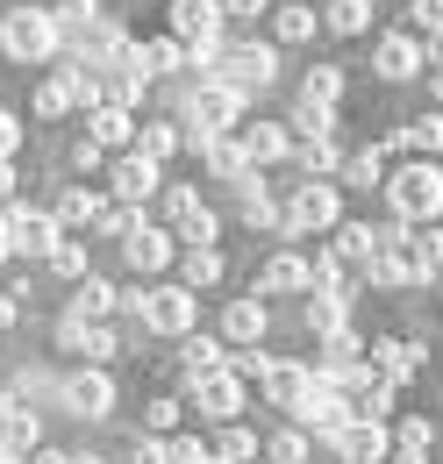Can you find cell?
Segmentation results:
<instances>
[{"mask_svg":"<svg viewBox=\"0 0 443 464\" xmlns=\"http://www.w3.org/2000/svg\"><path fill=\"white\" fill-rule=\"evenodd\" d=\"M64 51V36H57V14L51 7H36V0H22V7H7L0 14V58H22V64H44Z\"/></svg>","mask_w":443,"mask_h":464,"instance_id":"1","label":"cell"},{"mask_svg":"<svg viewBox=\"0 0 443 464\" xmlns=\"http://www.w3.org/2000/svg\"><path fill=\"white\" fill-rule=\"evenodd\" d=\"M393 200V222H437L443 215V172L437 158H415V165H400V172L379 179Z\"/></svg>","mask_w":443,"mask_h":464,"instance_id":"2","label":"cell"},{"mask_svg":"<svg viewBox=\"0 0 443 464\" xmlns=\"http://www.w3.org/2000/svg\"><path fill=\"white\" fill-rule=\"evenodd\" d=\"M243 86H229V79H208L193 101H186V143H208V136H229L236 121H243Z\"/></svg>","mask_w":443,"mask_h":464,"instance_id":"3","label":"cell"},{"mask_svg":"<svg viewBox=\"0 0 443 464\" xmlns=\"http://www.w3.org/2000/svg\"><path fill=\"white\" fill-rule=\"evenodd\" d=\"M136 314H143V329L151 336H186V329H201V300H193V286H143L136 293Z\"/></svg>","mask_w":443,"mask_h":464,"instance_id":"4","label":"cell"},{"mask_svg":"<svg viewBox=\"0 0 443 464\" xmlns=\"http://www.w3.org/2000/svg\"><path fill=\"white\" fill-rule=\"evenodd\" d=\"M0 222H7V257H51L57 236H64L51 208H29V200H7Z\"/></svg>","mask_w":443,"mask_h":464,"instance_id":"5","label":"cell"},{"mask_svg":"<svg viewBox=\"0 0 443 464\" xmlns=\"http://www.w3.org/2000/svg\"><path fill=\"white\" fill-rule=\"evenodd\" d=\"M57 401H64V414H79V421H108V414H114V379H108V364L72 372V379L57 386Z\"/></svg>","mask_w":443,"mask_h":464,"instance_id":"6","label":"cell"},{"mask_svg":"<svg viewBox=\"0 0 443 464\" xmlns=\"http://www.w3.org/2000/svg\"><path fill=\"white\" fill-rule=\"evenodd\" d=\"M336 222H343V200H336V186H322V179H308V186L279 208V229H293V236L300 229H336Z\"/></svg>","mask_w":443,"mask_h":464,"instance_id":"7","label":"cell"},{"mask_svg":"<svg viewBox=\"0 0 443 464\" xmlns=\"http://www.w3.org/2000/svg\"><path fill=\"white\" fill-rule=\"evenodd\" d=\"M193 407H201V421H236V407H243V379L229 372V357H222L215 372H193Z\"/></svg>","mask_w":443,"mask_h":464,"instance_id":"8","label":"cell"},{"mask_svg":"<svg viewBox=\"0 0 443 464\" xmlns=\"http://www.w3.org/2000/svg\"><path fill=\"white\" fill-rule=\"evenodd\" d=\"M330 450L343 464H387L393 458V429L387 421H343V429L330 436Z\"/></svg>","mask_w":443,"mask_h":464,"instance_id":"9","label":"cell"},{"mask_svg":"<svg viewBox=\"0 0 443 464\" xmlns=\"http://www.w3.org/2000/svg\"><path fill=\"white\" fill-rule=\"evenodd\" d=\"M57 350H64V357H86V364H108L114 350H122V336H114L108 322H86V314H64V322H57Z\"/></svg>","mask_w":443,"mask_h":464,"instance_id":"10","label":"cell"},{"mask_svg":"<svg viewBox=\"0 0 443 464\" xmlns=\"http://www.w3.org/2000/svg\"><path fill=\"white\" fill-rule=\"evenodd\" d=\"M286 414H293V429H315V436H336V429L350 421V414H343V393H336L330 379H315V386L286 407Z\"/></svg>","mask_w":443,"mask_h":464,"instance_id":"11","label":"cell"},{"mask_svg":"<svg viewBox=\"0 0 443 464\" xmlns=\"http://www.w3.org/2000/svg\"><path fill=\"white\" fill-rule=\"evenodd\" d=\"M172 36H179L186 51L222 44V7H215V0H172Z\"/></svg>","mask_w":443,"mask_h":464,"instance_id":"12","label":"cell"},{"mask_svg":"<svg viewBox=\"0 0 443 464\" xmlns=\"http://www.w3.org/2000/svg\"><path fill=\"white\" fill-rule=\"evenodd\" d=\"M365 364H372L379 379H393V386H408V379L429 364V350L408 343V336H379V343H365Z\"/></svg>","mask_w":443,"mask_h":464,"instance_id":"13","label":"cell"},{"mask_svg":"<svg viewBox=\"0 0 443 464\" xmlns=\"http://www.w3.org/2000/svg\"><path fill=\"white\" fill-rule=\"evenodd\" d=\"M365 279H372V286H429V272L415 265L408 236H400V243H379V250L365 257Z\"/></svg>","mask_w":443,"mask_h":464,"instance_id":"14","label":"cell"},{"mask_svg":"<svg viewBox=\"0 0 443 464\" xmlns=\"http://www.w3.org/2000/svg\"><path fill=\"white\" fill-rule=\"evenodd\" d=\"M129 72H143V79H172V72H186V44L179 36H151V44H122V58Z\"/></svg>","mask_w":443,"mask_h":464,"instance_id":"15","label":"cell"},{"mask_svg":"<svg viewBox=\"0 0 443 464\" xmlns=\"http://www.w3.org/2000/svg\"><path fill=\"white\" fill-rule=\"evenodd\" d=\"M0 443H7L15 458H29V450L44 443V414L22 401V393H0Z\"/></svg>","mask_w":443,"mask_h":464,"instance_id":"16","label":"cell"},{"mask_svg":"<svg viewBox=\"0 0 443 464\" xmlns=\"http://www.w3.org/2000/svg\"><path fill=\"white\" fill-rule=\"evenodd\" d=\"M122 250H129V265L151 279V272H165V265H172V229H151V222L136 215V229H122Z\"/></svg>","mask_w":443,"mask_h":464,"instance_id":"17","label":"cell"},{"mask_svg":"<svg viewBox=\"0 0 443 464\" xmlns=\"http://www.w3.org/2000/svg\"><path fill=\"white\" fill-rule=\"evenodd\" d=\"M158 172H165L158 158H143V150H129V158L114 165V200H122V208H143V200L158 193Z\"/></svg>","mask_w":443,"mask_h":464,"instance_id":"18","label":"cell"},{"mask_svg":"<svg viewBox=\"0 0 443 464\" xmlns=\"http://www.w3.org/2000/svg\"><path fill=\"white\" fill-rule=\"evenodd\" d=\"M86 136H94L101 150H129V143H136V115L114 108V101H94V108H86Z\"/></svg>","mask_w":443,"mask_h":464,"instance_id":"19","label":"cell"},{"mask_svg":"<svg viewBox=\"0 0 443 464\" xmlns=\"http://www.w3.org/2000/svg\"><path fill=\"white\" fill-rule=\"evenodd\" d=\"M315 300H308V329L315 336H330V329H343L350 322V300H358V286L343 279V286H308Z\"/></svg>","mask_w":443,"mask_h":464,"instance_id":"20","label":"cell"},{"mask_svg":"<svg viewBox=\"0 0 443 464\" xmlns=\"http://www.w3.org/2000/svg\"><path fill=\"white\" fill-rule=\"evenodd\" d=\"M265 329H272V314H265V300H229V314H222V343H265Z\"/></svg>","mask_w":443,"mask_h":464,"instance_id":"21","label":"cell"},{"mask_svg":"<svg viewBox=\"0 0 443 464\" xmlns=\"http://www.w3.org/2000/svg\"><path fill=\"white\" fill-rule=\"evenodd\" d=\"M372 72H379V79H393V86H400V79H415V72H422V44H415V36H379Z\"/></svg>","mask_w":443,"mask_h":464,"instance_id":"22","label":"cell"},{"mask_svg":"<svg viewBox=\"0 0 443 464\" xmlns=\"http://www.w3.org/2000/svg\"><path fill=\"white\" fill-rule=\"evenodd\" d=\"M258 379H265V401H272V407H293L308 386H315V379H322V372H308V364H279V357H272Z\"/></svg>","mask_w":443,"mask_h":464,"instance_id":"23","label":"cell"},{"mask_svg":"<svg viewBox=\"0 0 443 464\" xmlns=\"http://www.w3.org/2000/svg\"><path fill=\"white\" fill-rule=\"evenodd\" d=\"M308 279H315V272H308L300 250H272L265 272H258V286H265V293H308Z\"/></svg>","mask_w":443,"mask_h":464,"instance_id":"24","label":"cell"},{"mask_svg":"<svg viewBox=\"0 0 443 464\" xmlns=\"http://www.w3.org/2000/svg\"><path fill=\"white\" fill-rule=\"evenodd\" d=\"M193 150H201V165H208L215 179H243V172H258V165L243 158V143H236V129H229V136H208V143H193Z\"/></svg>","mask_w":443,"mask_h":464,"instance_id":"25","label":"cell"},{"mask_svg":"<svg viewBox=\"0 0 443 464\" xmlns=\"http://www.w3.org/2000/svg\"><path fill=\"white\" fill-rule=\"evenodd\" d=\"M114 307H122V293H114L108 279H94V272H79V279H72V314H86V322H108Z\"/></svg>","mask_w":443,"mask_h":464,"instance_id":"26","label":"cell"},{"mask_svg":"<svg viewBox=\"0 0 443 464\" xmlns=\"http://www.w3.org/2000/svg\"><path fill=\"white\" fill-rule=\"evenodd\" d=\"M101 208H108V200H101V193H86V186H64V193H57V229L72 236V229H94V222H101Z\"/></svg>","mask_w":443,"mask_h":464,"instance_id":"27","label":"cell"},{"mask_svg":"<svg viewBox=\"0 0 443 464\" xmlns=\"http://www.w3.org/2000/svg\"><path fill=\"white\" fill-rule=\"evenodd\" d=\"M236 143H243V158H251V165H279V158L293 150V136H286L279 121H251V129H243Z\"/></svg>","mask_w":443,"mask_h":464,"instance_id":"28","label":"cell"},{"mask_svg":"<svg viewBox=\"0 0 443 464\" xmlns=\"http://www.w3.org/2000/svg\"><path fill=\"white\" fill-rule=\"evenodd\" d=\"M372 250H379V229H372V222H336V243H330L336 265H365Z\"/></svg>","mask_w":443,"mask_h":464,"instance_id":"29","label":"cell"},{"mask_svg":"<svg viewBox=\"0 0 443 464\" xmlns=\"http://www.w3.org/2000/svg\"><path fill=\"white\" fill-rule=\"evenodd\" d=\"M315 343H322V379H336L343 364H358V357H365V336H358L350 322H343V329H330V336H315Z\"/></svg>","mask_w":443,"mask_h":464,"instance_id":"30","label":"cell"},{"mask_svg":"<svg viewBox=\"0 0 443 464\" xmlns=\"http://www.w3.org/2000/svg\"><path fill=\"white\" fill-rule=\"evenodd\" d=\"M286 136H293V143H322V136H336V108H330V101H300V115L286 121Z\"/></svg>","mask_w":443,"mask_h":464,"instance_id":"31","label":"cell"},{"mask_svg":"<svg viewBox=\"0 0 443 464\" xmlns=\"http://www.w3.org/2000/svg\"><path fill=\"white\" fill-rule=\"evenodd\" d=\"M79 108V79H72V64L64 72H51L44 86H36V115H72Z\"/></svg>","mask_w":443,"mask_h":464,"instance_id":"32","label":"cell"},{"mask_svg":"<svg viewBox=\"0 0 443 464\" xmlns=\"http://www.w3.org/2000/svg\"><path fill=\"white\" fill-rule=\"evenodd\" d=\"M393 143H400V150H415V158H437V150H443V115H415Z\"/></svg>","mask_w":443,"mask_h":464,"instance_id":"33","label":"cell"},{"mask_svg":"<svg viewBox=\"0 0 443 464\" xmlns=\"http://www.w3.org/2000/svg\"><path fill=\"white\" fill-rule=\"evenodd\" d=\"M372 7L379 0H330V29L336 36H365L372 29Z\"/></svg>","mask_w":443,"mask_h":464,"instance_id":"34","label":"cell"},{"mask_svg":"<svg viewBox=\"0 0 443 464\" xmlns=\"http://www.w3.org/2000/svg\"><path fill=\"white\" fill-rule=\"evenodd\" d=\"M379 179H387V150H379V143L343 158V186H379Z\"/></svg>","mask_w":443,"mask_h":464,"instance_id":"35","label":"cell"},{"mask_svg":"<svg viewBox=\"0 0 443 464\" xmlns=\"http://www.w3.org/2000/svg\"><path fill=\"white\" fill-rule=\"evenodd\" d=\"M215 279H222V250H215V243L186 250V272H179V286H215Z\"/></svg>","mask_w":443,"mask_h":464,"instance_id":"36","label":"cell"},{"mask_svg":"<svg viewBox=\"0 0 443 464\" xmlns=\"http://www.w3.org/2000/svg\"><path fill=\"white\" fill-rule=\"evenodd\" d=\"M129 150H143V158H158V165H165L172 150H179V129H172V121H143V129H136V143H129Z\"/></svg>","mask_w":443,"mask_h":464,"instance_id":"37","label":"cell"},{"mask_svg":"<svg viewBox=\"0 0 443 464\" xmlns=\"http://www.w3.org/2000/svg\"><path fill=\"white\" fill-rule=\"evenodd\" d=\"M179 343H186V372H215L222 357H229V343H215V336H201V329H186Z\"/></svg>","mask_w":443,"mask_h":464,"instance_id":"38","label":"cell"},{"mask_svg":"<svg viewBox=\"0 0 443 464\" xmlns=\"http://www.w3.org/2000/svg\"><path fill=\"white\" fill-rule=\"evenodd\" d=\"M272 29H279V44H308V36H315V7H300V0H286Z\"/></svg>","mask_w":443,"mask_h":464,"instance_id":"39","label":"cell"},{"mask_svg":"<svg viewBox=\"0 0 443 464\" xmlns=\"http://www.w3.org/2000/svg\"><path fill=\"white\" fill-rule=\"evenodd\" d=\"M408 250H415V265H422L429 279L443 272V229H429V222H422V229H408Z\"/></svg>","mask_w":443,"mask_h":464,"instance_id":"40","label":"cell"},{"mask_svg":"<svg viewBox=\"0 0 443 464\" xmlns=\"http://www.w3.org/2000/svg\"><path fill=\"white\" fill-rule=\"evenodd\" d=\"M300 101H343V72H336V64H315V72H308V79H300Z\"/></svg>","mask_w":443,"mask_h":464,"instance_id":"41","label":"cell"},{"mask_svg":"<svg viewBox=\"0 0 443 464\" xmlns=\"http://www.w3.org/2000/svg\"><path fill=\"white\" fill-rule=\"evenodd\" d=\"M265 458H272V464H308V429H279V436H265Z\"/></svg>","mask_w":443,"mask_h":464,"instance_id":"42","label":"cell"},{"mask_svg":"<svg viewBox=\"0 0 443 464\" xmlns=\"http://www.w3.org/2000/svg\"><path fill=\"white\" fill-rule=\"evenodd\" d=\"M215 458H229V464H251V458H258V436H251V429H236V421H222V443H215Z\"/></svg>","mask_w":443,"mask_h":464,"instance_id":"43","label":"cell"},{"mask_svg":"<svg viewBox=\"0 0 443 464\" xmlns=\"http://www.w3.org/2000/svg\"><path fill=\"white\" fill-rule=\"evenodd\" d=\"M215 215H208V208H193V215H186V222H179V229H172V243H186V250H201V243H215Z\"/></svg>","mask_w":443,"mask_h":464,"instance_id":"44","label":"cell"},{"mask_svg":"<svg viewBox=\"0 0 443 464\" xmlns=\"http://www.w3.org/2000/svg\"><path fill=\"white\" fill-rule=\"evenodd\" d=\"M429 436H437V429H429L422 414H408V421L393 429V450H415V458H429Z\"/></svg>","mask_w":443,"mask_h":464,"instance_id":"45","label":"cell"},{"mask_svg":"<svg viewBox=\"0 0 443 464\" xmlns=\"http://www.w3.org/2000/svg\"><path fill=\"white\" fill-rule=\"evenodd\" d=\"M44 265H51L57 279H79V272H86V250H79L72 236H57V250H51V257H44Z\"/></svg>","mask_w":443,"mask_h":464,"instance_id":"46","label":"cell"},{"mask_svg":"<svg viewBox=\"0 0 443 464\" xmlns=\"http://www.w3.org/2000/svg\"><path fill=\"white\" fill-rule=\"evenodd\" d=\"M201 458H208L201 436H165V464H201Z\"/></svg>","mask_w":443,"mask_h":464,"instance_id":"47","label":"cell"},{"mask_svg":"<svg viewBox=\"0 0 443 464\" xmlns=\"http://www.w3.org/2000/svg\"><path fill=\"white\" fill-rule=\"evenodd\" d=\"M193 208H201V193H193V186H172V193H165V222H172V229H179Z\"/></svg>","mask_w":443,"mask_h":464,"instance_id":"48","label":"cell"},{"mask_svg":"<svg viewBox=\"0 0 443 464\" xmlns=\"http://www.w3.org/2000/svg\"><path fill=\"white\" fill-rule=\"evenodd\" d=\"M143 421H151V436H172V429H179V401H151Z\"/></svg>","mask_w":443,"mask_h":464,"instance_id":"49","label":"cell"},{"mask_svg":"<svg viewBox=\"0 0 443 464\" xmlns=\"http://www.w3.org/2000/svg\"><path fill=\"white\" fill-rule=\"evenodd\" d=\"M215 7H222V22H258L272 0H215Z\"/></svg>","mask_w":443,"mask_h":464,"instance_id":"50","label":"cell"},{"mask_svg":"<svg viewBox=\"0 0 443 464\" xmlns=\"http://www.w3.org/2000/svg\"><path fill=\"white\" fill-rule=\"evenodd\" d=\"M408 14H415V29H429V36L443 29V0H408Z\"/></svg>","mask_w":443,"mask_h":464,"instance_id":"51","label":"cell"},{"mask_svg":"<svg viewBox=\"0 0 443 464\" xmlns=\"http://www.w3.org/2000/svg\"><path fill=\"white\" fill-rule=\"evenodd\" d=\"M72 165H79V172H101V165H108V150H101V143H94V136H86V143H79V150H72Z\"/></svg>","mask_w":443,"mask_h":464,"instance_id":"52","label":"cell"},{"mask_svg":"<svg viewBox=\"0 0 443 464\" xmlns=\"http://www.w3.org/2000/svg\"><path fill=\"white\" fill-rule=\"evenodd\" d=\"M15 143H22V121L0 108V158H15Z\"/></svg>","mask_w":443,"mask_h":464,"instance_id":"53","label":"cell"},{"mask_svg":"<svg viewBox=\"0 0 443 464\" xmlns=\"http://www.w3.org/2000/svg\"><path fill=\"white\" fill-rule=\"evenodd\" d=\"M0 200H15V165L0 158Z\"/></svg>","mask_w":443,"mask_h":464,"instance_id":"54","label":"cell"},{"mask_svg":"<svg viewBox=\"0 0 443 464\" xmlns=\"http://www.w3.org/2000/svg\"><path fill=\"white\" fill-rule=\"evenodd\" d=\"M64 464H108V458H94V450H64Z\"/></svg>","mask_w":443,"mask_h":464,"instance_id":"55","label":"cell"},{"mask_svg":"<svg viewBox=\"0 0 443 464\" xmlns=\"http://www.w3.org/2000/svg\"><path fill=\"white\" fill-rule=\"evenodd\" d=\"M15 314H22V307H15V300H0V329H15Z\"/></svg>","mask_w":443,"mask_h":464,"instance_id":"56","label":"cell"},{"mask_svg":"<svg viewBox=\"0 0 443 464\" xmlns=\"http://www.w3.org/2000/svg\"><path fill=\"white\" fill-rule=\"evenodd\" d=\"M429 58H437V64H443V29H437V44H429Z\"/></svg>","mask_w":443,"mask_h":464,"instance_id":"57","label":"cell"},{"mask_svg":"<svg viewBox=\"0 0 443 464\" xmlns=\"http://www.w3.org/2000/svg\"><path fill=\"white\" fill-rule=\"evenodd\" d=\"M0 265H7V222H0Z\"/></svg>","mask_w":443,"mask_h":464,"instance_id":"58","label":"cell"},{"mask_svg":"<svg viewBox=\"0 0 443 464\" xmlns=\"http://www.w3.org/2000/svg\"><path fill=\"white\" fill-rule=\"evenodd\" d=\"M201 464H229V458H215V450H208V458H201Z\"/></svg>","mask_w":443,"mask_h":464,"instance_id":"59","label":"cell"}]
</instances>
